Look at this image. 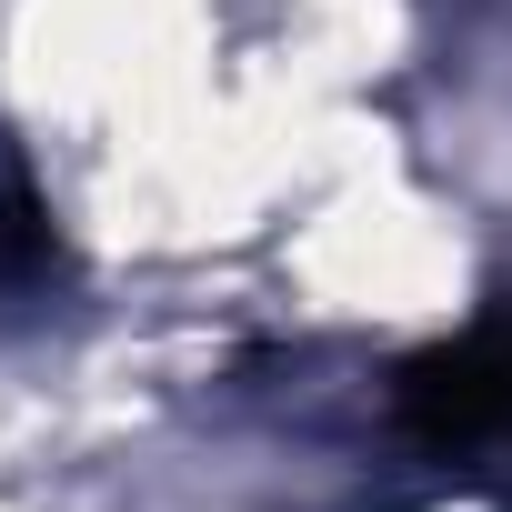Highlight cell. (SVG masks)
I'll use <instances>...</instances> for the list:
<instances>
[{"label": "cell", "mask_w": 512, "mask_h": 512, "mask_svg": "<svg viewBox=\"0 0 512 512\" xmlns=\"http://www.w3.org/2000/svg\"><path fill=\"white\" fill-rule=\"evenodd\" d=\"M392 422L422 452H512V302L392 372Z\"/></svg>", "instance_id": "obj_1"}, {"label": "cell", "mask_w": 512, "mask_h": 512, "mask_svg": "<svg viewBox=\"0 0 512 512\" xmlns=\"http://www.w3.org/2000/svg\"><path fill=\"white\" fill-rule=\"evenodd\" d=\"M51 262H61V241H51V201H41L31 161L0 141V302H11V292H41Z\"/></svg>", "instance_id": "obj_2"}]
</instances>
